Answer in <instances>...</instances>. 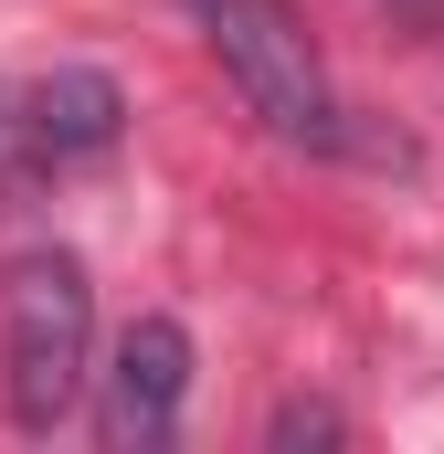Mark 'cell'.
<instances>
[{"label":"cell","mask_w":444,"mask_h":454,"mask_svg":"<svg viewBox=\"0 0 444 454\" xmlns=\"http://www.w3.org/2000/svg\"><path fill=\"white\" fill-rule=\"evenodd\" d=\"M96 391V286L75 254H21L0 275V402L21 434H53Z\"/></svg>","instance_id":"cell-1"},{"label":"cell","mask_w":444,"mask_h":454,"mask_svg":"<svg viewBox=\"0 0 444 454\" xmlns=\"http://www.w3.org/2000/svg\"><path fill=\"white\" fill-rule=\"evenodd\" d=\"M212 43V64L233 74L243 116L286 148H338V96H329V64H318V32L297 0H180Z\"/></svg>","instance_id":"cell-2"},{"label":"cell","mask_w":444,"mask_h":454,"mask_svg":"<svg viewBox=\"0 0 444 454\" xmlns=\"http://www.w3.org/2000/svg\"><path fill=\"white\" fill-rule=\"evenodd\" d=\"M180 402H191V339H180V317H127V339L96 370V434H107V454H159L180 434Z\"/></svg>","instance_id":"cell-3"},{"label":"cell","mask_w":444,"mask_h":454,"mask_svg":"<svg viewBox=\"0 0 444 454\" xmlns=\"http://www.w3.org/2000/svg\"><path fill=\"white\" fill-rule=\"evenodd\" d=\"M116 116H127V96H116L96 64H64V74H43V85L21 96V127H32L43 169H64V159H107V148H116Z\"/></svg>","instance_id":"cell-4"},{"label":"cell","mask_w":444,"mask_h":454,"mask_svg":"<svg viewBox=\"0 0 444 454\" xmlns=\"http://www.w3.org/2000/svg\"><path fill=\"white\" fill-rule=\"evenodd\" d=\"M21 169H43V148H32V127H21V96H0V201L21 191Z\"/></svg>","instance_id":"cell-5"},{"label":"cell","mask_w":444,"mask_h":454,"mask_svg":"<svg viewBox=\"0 0 444 454\" xmlns=\"http://www.w3.org/2000/svg\"><path fill=\"white\" fill-rule=\"evenodd\" d=\"M275 444H338V412H318V402H286V412H275Z\"/></svg>","instance_id":"cell-6"}]
</instances>
